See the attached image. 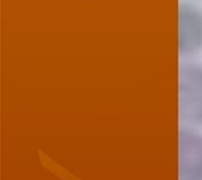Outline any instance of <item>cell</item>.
Masks as SVG:
<instances>
[{"mask_svg":"<svg viewBox=\"0 0 202 180\" xmlns=\"http://www.w3.org/2000/svg\"><path fill=\"white\" fill-rule=\"evenodd\" d=\"M180 144L179 180H202V137L182 132Z\"/></svg>","mask_w":202,"mask_h":180,"instance_id":"6da1fadb","label":"cell"}]
</instances>
